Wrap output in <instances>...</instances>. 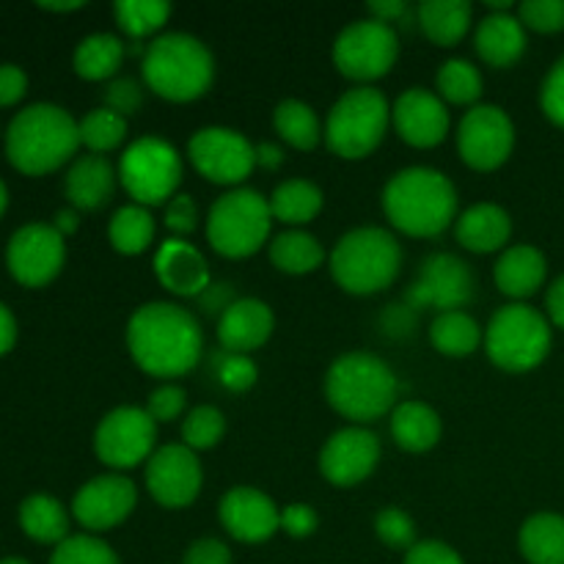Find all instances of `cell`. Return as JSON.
I'll list each match as a JSON object with an SVG mask.
<instances>
[{"mask_svg":"<svg viewBox=\"0 0 564 564\" xmlns=\"http://www.w3.org/2000/svg\"><path fill=\"white\" fill-rule=\"evenodd\" d=\"M235 301L237 297H235V292H231L229 284H209V290L202 295L204 312H209V314H215V312L224 314Z\"/></svg>","mask_w":564,"mask_h":564,"instance_id":"54","label":"cell"},{"mask_svg":"<svg viewBox=\"0 0 564 564\" xmlns=\"http://www.w3.org/2000/svg\"><path fill=\"white\" fill-rule=\"evenodd\" d=\"M438 94L452 105H474L482 97V75L477 66L466 58L446 61L438 69Z\"/></svg>","mask_w":564,"mask_h":564,"instance_id":"38","label":"cell"},{"mask_svg":"<svg viewBox=\"0 0 564 564\" xmlns=\"http://www.w3.org/2000/svg\"><path fill=\"white\" fill-rule=\"evenodd\" d=\"M53 226H55V231H58V235L64 237V240L69 235H75L77 226H80V218H77V209L75 207H72V209H61V213L55 215Z\"/></svg>","mask_w":564,"mask_h":564,"instance_id":"59","label":"cell"},{"mask_svg":"<svg viewBox=\"0 0 564 564\" xmlns=\"http://www.w3.org/2000/svg\"><path fill=\"white\" fill-rule=\"evenodd\" d=\"M545 308H549V319L556 328L564 330V275L551 284L549 297H545Z\"/></svg>","mask_w":564,"mask_h":564,"instance_id":"55","label":"cell"},{"mask_svg":"<svg viewBox=\"0 0 564 564\" xmlns=\"http://www.w3.org/2000/svg\"><path fill=\"white\" fill-rule=\"evenodd\" d=\"M474 47L488 66L507 69L527 53V28L510 11H494L477 25Z\"/></svg>","mask_w":564,"mask_h":564,"instance_id":"24","label":"cell"},{"mask_svg":"<svg viewBox=\"0 0 564 564\" xmlns=\"http://www.w3.org/2000/svg\"><path fill=\"white\" fill-rule=\"evenodd\" d=\"M154 275L169 292L196 297L209 290V264L196 246L185 240H165L154 253Z\"/></svg>","mask_w":564,"mask_h":564,"instance_id":"22","label":"cell"},{"mask_svg":"<svg viewBox=\"0 0 564 564\" xmlns=\"http://www.w3.org/2000/svg\"><path fill=\"white\" fill-rule=\"evenodd\" d=\"M191 163L215 185H240L257 169V147L229 127H204L187 143Z\"/></svg>","mask_w":564,"mask_h":564,"instance_id":"13","label":"cell"},{"mask_svg":"<svg viewBox=\"0 0 564 564\" xmlns=\"http://www.w3.org/2000/svg\"><path fill=\"white\" fill-rule=\"evenodd\" d=\"M138 490L121 474H105V477H94L83 485L72 501V512H75L77 523L91 532H108V529L119 527L130 518L135 510Z\"/></svg>","mask_w":564,"mask_h":564,"instance_id":"19","label":"cell"},{"mask_svg":"<svg viewBox=\"0 0 564 564\" xmlns=\"http://www.w3.org/2000/svg\"><path fill=\"white\" fill-rule=\"evenodd\" d=\"M394 127L411 147L433 149L449 132V110L438 94L427 88H408L394 102Z\"/></svg>","mask_w":564,"mask_h":564,"instance_id":"21","label":"cell"},{"mask_svg":"<svg viewBox=\"0 0 564 564\" xmlns=\"http://www.w3.org/2000/svg\"><path fill=\"white\" fill-rule=\"evenodd\" d=\"M545 273H549V262L543 251L534 246L507 248L494 268L496 286L516 301L532 297L545 284Z\"/></svg>","mask_w":564,"mask_h":564,"instance_id":"26","label":"cell"},{"mask_svg":"<svg viewBox=\"0 0 564 564\" xmlns=\"http://www.w3.org/2000/svg\"><path fill=\"white\" fill-rule=\"evenodd\" d=\"M389 99L378 88H350L330 108L325 124V141L334 154L345 160H361L372 154L389 130Z\"/></svg>","mask_w":564,"mask_h":564,"instance_id":"9","label":"cell"},{"mask_svg":"<svg viewBox=\"0 0 564 564\" xmlns=\"http://www.w3.org/2000/svg\"><path fill=\"white\" fill-rule=\"evenodd\" d=\"M202 463L185 444L160 446L147 460V490L165 510H182L202 494Z\"/></svg>","mask_w":564,"mask_h":564,"instance_id":"16","label":"cell"},{"mask_svg":"<svg viewBox=\"0 0 564 564\" xmlns=\"http://www.w3.org/2000/svg\"><path fill=\"white\" fill-rule=\"evenodd\" d=\"M226 433V419L218 408L213 405H198L182 422V441H185L187 449L204 452L213 449Z\"/></svg>","mask_w":564,"mask_h":564,"instance_id":"41","label":"cell"},{"mask_svg":"<svg viewBox=\"0 0 564 564\" xmlns=\"http://www.w3.org/2000/svg\"><path fill=\"white\" fill-rule=\"evenodd\" d=\"M391 435L400 449L422 455L441 441V416L424 402H400L391 413Z\"/></svg>","mask_w":564,"mask_h":564,"instance_id":"28","label":"cell"},{"mask_svg":"<svg viewBox=\"0 0 564 564\" xmlns=\"http://www.w3.org/2000/svg\"><path fill=\"white\" fill-rule=\"evenodd\" d=\"M540 105L543 113L564 130V55L554 64V69L545 75L543 91H540Z\"/></svg>","mask_w":564,"mask_h":564,"instance_id":"48","label":"cell"},{"mask_svg":"<svg viewBox=\"0 0 564 564\" xmlns=\"http://www.w3.org/2000/svg\"><path fill=\"white\" fill-rule=\"evenodd\" d=\"M518 20L538 33H560L564 31V0H527L518 6Z\"/></svg>","mask_w":564,"mask_h":564,"instance_id":"44","label":"cell"},{"mask_svg":"<svg viewBox=\"0 0 564 564\" xmlns=\"http://www.w3.org/2000/svg\"><path fill=\"white\" fill-rule=\"evenodd\" d=\"M0 564H31V562L20 560V556H9V560H0Z\"/></svg>","mask_w":564,"mask_h":564,"instance_id":"62","label":"cell"},{"mask_svg":"<svg viewBox=\"0 0 564 564\" xmlns=\"http://www.w3.org/2000/svg\"><path fill=\"white\" fill-rule=\"evenodd\" d=\"M400 55L394 28L380 20H358L347 25L334 42V64L345 77L369 83L383 77Z\"/></svg>","mask_w":564,"mask_h":564,"instance_id":"11","label":"cell"},{"mask_svg":"<svg viewBox=\"0 0 564 564\" xmlns=\"http://www.w3.org/2000/svg\"><path fill=\"white\" fill-rule=\"evenodd\" d=\"M64 187L75 209H99L113 196L116 171L102 154H83L66 174Z\"/></svg>","mask_w":564,"mask_h":564,"instance_id":"27","label":"cell"},{"mask_svg":"<svg viewBox=\"0 0 564 564\" xmlns=\"http://www.w3.org/2000/svg\"><path fill=\"white\" fill-rule=\"evenodd\" d=\"M273 124L275 132L292 149H301V152H312L319 143V138L325 135L314 108L301 102V99H284V102H279V108L273 113Z\"/></svg>","mask_w":564,"mask_h":564,"instance_id":"37","label":"cell"},{"mask_svg":"<svg viewBox=\"0 0 564 564\" xmlns=\"http://www.w3.org/2000/svg\"><path fill=\"white\" fill-rule=\"evenodd\" d=\"M66 259L64 237L53 224H28L11 235L6 264L22 286H44L61 273Z\"/></svg>","mask_w":564,"mask_h":564,"instance_id":"15","label":"cell"},{"mask_svg":"<svg viewBox=\"0 0 564 564\" xmlns=\"http://www.w3.org/2000/svg\"><path fill=\"white\" fill-rule=\"evenodd\" d=\"M257 165H262V169L268 171L281 169V165H284V152H281V147H275V143H259Z\"/></svg>","mask_w":564,"mask_h":564,"instance_id":"58","label":"cell"},{"mask_svg":"<svg viewBox=\"0 0 564 564\" xmlns=\"http://www.w3.org/2000/svg\"><path fill=\"white\" fill-rule=\"evenodd\" d=\"M185 402H187V397L180 386H174V383L160 386V389H154L152 394H149L147 413L158 424H169L185 413Z\"/></svg>","mask_w":564,"mask_h":564,"instance_id":"45","label":"cell"},{"mask_svg":"<svg viewBox=\"0 0 564 564\" xmlns=\"http://www.w3.org/2000/svg\"><path fill=\"white\" fill-rule=\"evenodd\" d=\"M108 240L124 257L143 253L154 240L152 213L141 204H127V207L116 209L108 224Z\"/></svg>","mask_w":564,"mask_h":564,"instance_id":"36","label":"cell"},{"mask_svg":"<svg viewBox=\"0 0 564 564\" xmlns=\"http://www.w3.org/2000/svg\"><path fill=\"white\" fill-rule=\"evenodd\" d=\"M270 262H273L281 273L306 275L314 273V270L325 262V248L319 246L317 237L308 235V231L292 229L270 242Z\"/></svg>","mask_w":564,"mask_h":564,"instance_id":"33","label":"cell"},{"mask_svg":"<svg viewBox=\"0 0 564 564\" xmlns=\"http://www.w3.org/2000/svg\"><path fill=\"white\" fill-rule=\"evenodd\" d=\"M402 248L394 235L378 226L352 229L330 253V273L350 295H375L394 284L400 275Z\"/></svg>","mask_w":564,"mask_h":564,"instance_id":"6","label":"cell"},{"mask_svg":"<svg viewBox=\"0 0 564 564\" xmlns=\"http://www.w3.org/2000/svg\"><path fill=\"white\" fill-rule=\"evenodd\" d=\"M80 147V130L69 110L53 102H36L20 110L6 132V154L17 171L42 176L61 169Z\"/></svg>","mask_w":564,"mask_h":564,"instance_id":"2","label":"cell"},{"mask_svg":"<svg viewBox=\"0 0 564 564\" xmlns=\"http://www.w3.org/2000/svg\"><path fill=\"white\" fill-rule=\"evenodd\" d=\"M397 375L372 352H347L330 364L325 375V397L330 408L358 424L375 422L394 408Z\"/></svg>","mask_w":564,"mask_h":564,"instance_id":"4","label":"cell"},{"mask_svg":"<svg viewBox=\"0 0 564 564\" xmlns=\"http://www.w3.org/2000/svg\"><path fill=\"white\" fill-rule=\"evenodd\" d=\"M119 180L130 198L141 207H158L176 196L182 182V158L169 141L143 135L124 149L119 163Z\"/></svg>","mask_w":564,"mask_h":564,"instance_id":"10","label":"cell"},{"mask_svg":"<svg viewBox=\"0 0 564 564\" xmlns=\"http://www.w3.org/2000/svg\"><path fill=\"white\" fill-rule=\"evenodd\" d=\"M319 527V516L314 512V507L308 505H290L281 510V529H284L290 538H312Z\"/></svg>","mask_w":564,"mask_h":564,"instance_id":"50","label":"cell"},{"mask_svg":"<svg viewBox=\"0 0 564 564\" xmlns=\"http://www.w3.org/2000/svg\"><path fill=\"white\" fill-rule=\"evenodd\" d=\"M143 80L169 102H193L213 86L215 61L202 39L191 33H165L143 53Z\"/></svg>","mask_w":564,"mask_h":564,"instance_id":"5","label":"cell"},{"mask_svg":"<svg viewBox=\"0 0 564 564\" xmlns=\"http://www.w3.org/2000/svg\"><path fill=\"white\" fill-rule=\"evenodd\" d=\"M141 105H143V88L138 86L135 80H130V77H119V80H113L108 88H105V108L124 116V119L127 116L138 113Z\"/></svg>","mask_w":564,"mask_h":564,"instance_id":"47","label":"cell"},{"mask_svg":"<svg viewBox=\"0 0 564 564\" xmlns=\"http://www.w3.org/2000/svg\"><path fill=\"white\" fill-rule=\"evenodd\" d=\"M369 11H372V20H380L389 25V22L400 20L405 14L408 3L405 0H378V3H369Z\"/></svg>","mask_w":564,"mask_h":564,"instance_id":"56","label":"cell"},{"mask_svg":"<svg viewBox=\"0 0 564 564\" xmlns=\"http://www.w3.org/2000/svg\"><path fill=\"white\" fill-rule=\"evenodd\" d=\"M457 242L474 253H494L507 246L512 235L510 213L499 204H474L457 218Z\"/></svg>","mask_w":564,"mask_h":564,"instance_id":"25","label":"cell"},{"mask_svg":"<svg viewBox=\"0 0 564 564\" xmlns=\"http://www.w3.org/2000/svg\"><path fill=\"white\" fill-rule=\"evenodd\" d=\"M113 14L121 31L141 39L160 31L169 22L171 6L163 3V0H119L113 6Z\"/></svg>","mask_w":564,"mask_h":564,"instance_id":"39","label":"cell"},{"mask_svg":"<svg viewBox=\"0 0 564 564\" xmlns=\"http://www.w3.org/2000/svg\"><path fill=\"white\" fill-rule=\"evenodd\" d=\"M380 463L378 435L364 427H345L325 441L319 452V471L336 488L364 482Z\"/></svg>","mask_w":564,"mask_h":564,"instance_id":"17","label":"cell"},{"mask_svg":"<svg viewBox=\"0 0 564 564\" xmlns=\"http://www.w3.org/2000/svg\"><path fill=\"white\" fill-rule=\"evenodd\" d=\"M430 341L438 352L449 358H466L482 341L477 319L466 312H444L430 325Z\"/></svg>","mask_w":564,"mask_h":564,"instance_id":"35","label":"cell"},{"mask_svg":"<svg viewBox=\"0 0 564 564\" xmlns=\"http://www.w3.org/2000/svg\"><path fill=\"white\" fill-rule=\"evenodd\" d=\"M196 224L198 209L193 198L185 196V193H176L169 202V207H165V229L174 231L176 237H187L191 231H196Z\"/></svg>","mask_w":564,"mask_h":564,"instance_id":"49","label":"cell"},{"mask_svg":"<svg viewBox=\"0 0 564 564\" xmlns=\"http://www.w3.org/2000/svg\"><path fill=\"white\" fill-rule=\"evenodd\" d=\"M471 11L468 0H424L416 14L430 42L438 47H455L471 28Z\"/></svg>","mask_w":564,"mask_h":564,"instance_id":"29","label":"cell"},{"mask_svg":"<svg viewBox=\"0 0 564 564\" xmlns=\"http://www.w3.org/2000/svg\"><path fill=\"white\" fill-rule=\"evenodd\" d=\"M273 312L268 303L257 301V297H237L218 319V339L226 352H246L257 350L273 334Z\"/></svg>","mask_w":564,"mask_h":564,"instance_id":"23","label":"cell"},{"mask_svg":"<svg viewBox=\"0 0 564 564\" xmlns=\"http://www.w3.org/2000/svg\"><path fill=\"white\" fill-rule=\"evenodd\" d=\"M405 564H466L452 545L441 540H424L405 554Z\"/></svg>","mask_w":564,"mask_h":564,"instance_id":"51","label":"cell"},{"mask_svg":"<svg viewBox=\"0 0 564 564\" xmlns=\"http://www.w3.org/2000/svg\"><path fill=\"white\" fill-rule=\"evenodd\" d=\"M127 347L138 367L160 380L191 372L202 358V328L187 308L176 303H143L127 323Z\"/></svg>","mask_w":564,"mask_h":564,"instance_id":"1","label":"cell"},{"mask_svg":"<svg viewBox=\"0 0 564 564\" xmlns=\"http://www.w3.org/2000/svg\"><path fill=\"white\" fill-rule=\"evenodd\" d=\"M50 564H119V556L102 540L91 538V534H75L55 545Z\"/></svg>","mask_w":564,"mask_h":564,"instance_id":"42","label":"cell"},{"mask_svg":"<svg viewBox=\"0 0 564 564\" xmlns=\"http://www.w3.org/2000/svg\"><path fill=\"white\" fill-rule=\"evenodd\" d=\"M386 218L408 237H435L457 218L452 180L427 165H413L389 180L383 191Z\"/></svg>","mask_w":564,"mask_h":564,"instance_id":"3","label":"cell"},{"mask_svg":"<svg viewBox=\"0 0 564 564\" xmlns=\"http://www.w3.org/2000/svg\"><path fill=\"white\" fill-rule=\"evenodd\" d=\"M28 91V75L17 64H0V108L17 105Z\"/></svg>","mask_w":564,"mask_h":564,"instance_id":"53","label":"cell"},{"mask_svg":"<svg viewBox=\"0 0 564 564\" xmlns=\"http://www.w3.org/2000/svg\"><path fill=\"white\" fill-rule=\"evenodd\" d=\"M182 564H231V551L229 545L220 543V540L204 538L196 540V543L185 551Z\"/></svg>","mask_w":564,"mask_h":564,"instance_id":"52","label":"cell"},{"mask_svg":"<svg viewBox=\"0 0 564 564\" xmlns=\"http://www.w3.org/2000/svg\"><path fill=\"white\" fill-rule=\"evenodd\" d=\"M20 527L36 543L61 545L69 538V516L64 505L47 494L28 496L20 505Z\"/></svg>","mask_w":564,"mask_h":564,"instance_id":"31","label":"cell"},{"mask_svg":"<svg viewBox=\"0 0 564 564\" xmlns=\"http://www.w3.org/2000/svg\"><path fill=\"white\" fill-rule=\"evenodd\" d=\"M124 61V44L113 33H91L75 50V72L83 80H108Z\"/></svg>","mask_w":564,"mask_h":564,"instance_id":"34","label":"cell"},{"mask_svg":"<svg viewBox=\"0 0 564 564\" xmlns=\"http://www.w3.org/2000/svg\"><path fill=\"white\" fill-rule=\"evenodd\" d=\"M6 207H9V191H6L3 180H0V215L6 213Z\"/></svg>","mask_w":564,"mask_h":564,"instance_id":"61","label":"cell"},{"mask_svg":"<svg viewBox=\"0 0 564 564\" xmlns=\"http://www.w3.org/2000/svg\"><path fill=\"white\" fill-rule=\"evenodd\" d=\"M220 523L240 543H264L281 529V510L257 488H231L218 507Z\"/></svg>","mask_w":564,"mask_h":564,"instance_id":"20","label":"cell"},{"mask_svg":"<svg viewBox=\"0 0 564 564\" xmlns=\"http://www.w3.org/2000/svg\"><path fill=\"white\" fill-rule=\"evenodd\" d=\"M518 549L529 564H564V518L538 512L518 534Z\"/></svg>","mask_w":564,"mask_h":564,"instance_id":"30","label":"cell"},{"mask_svg":"<svg viewBox=\"0 0 564 564\" xmlns=\"http://www.w3.org/2000/svg\"><path fill=\"white\" fill-rule=\"evenodd\" d=\"M273 215L262 193L235 187L213 204L207 215V240L220 257L246 259L268 242Z\"/></svg>","mask_w":564,"mask_h":564,"instance_id":"8","label":"cell"},{"mask_svg":"<svg viewBox=\"0 0 564 564\" xmlns=\"http://www.w3.org/2000/svg\"><path fill=\"white\" fill-rule=\"evenodd\" d=\"M39 9H44V11H77V9H83V0H69V3H47V0H42V3H39Z\"/></svg>","mask_w":564,"mask_h":564,"instance_id":"60","label":"cell"},{"mask_svg":"<svg viewBox=\"0 0 564 564\" xmlns=\"http://www.w3.org/2000/svg\"><path fill=\"white\" fill-rule=\"evenodd\" d=\"M375 532L383 540L389 549H405L411 551L416 545V523L400 507H386L375 518Z\"/></svg>","mask_w":564,"mask_h":564,"instance_id":"43","label":"cell"},{"mask_svg":"<svg viewBox=\"0 0 564 564\" xmlns=\"http://www.w3.org/2000/svg\"><path fill=\"white\" fill-rule=\"evenodd\" d=\"M218 378L229 391H248L253 383H257L259 372H257V364H253L248 356L226 352L218 364Z\"/></svg>","mask_w":564,"mask_h":564,"instance_id":"46","label":"cell"},{"mask_svg":"<svg viewBox=\"0 0 564 564\" xmlns=\"http://www.w3.org/2000/svg\"><path fill=\"white\" fill-rule=\"evenodd\" d=\"M17 341V319L14 314H11V308L6 306V303H0V356H6V352L14 347Z\"/></svg>","mask_w":564,"mask_h":564,"instance_id":"57","label":"cell"},{"mask_svg":"<svg viewBox=\"0 0 564 564\" xmlns=\"http://www.w3.org/2000/svg\"><path fill=\"white\" fill-rule=\"evenodd\" d=\"M516 124L499 105H474L457 127V152L474 171H496L510 160Z\"/></svg>","mask_w":564,"mask_h":564,"instance_id":"14","label":"cell"},{"mask_svg":"<svg viewBox=\"0 0 564 564\" xmlns=\"http://www.w3.org/2000/svg\"><path fill=\"white\" fill-rule=\"evenodd\" d=\"M158 422L147 408L124 405L110 411L94 433V452L110 468H135L154 455Z\"/></svg>","mask_w":564,"mask_h":564,"instance_id":"12","label":"cell"},{"mask_svg":"<svg viewBox=\"0 0 564 564\" xmlns=\"http://www.w3.org/2000/svg\"><path fill=\"white\" fill-rule=\"evenodd\" d=\"M268 204L273 220H281L286 226H303L317 218L323 209V191L308 180H290L275 187Z\"/></svg>","mask_w":564,"mask_h":564,"instance_id":"32","label":"cell"},{"mask_svg":"<svg viewBox=\"0 0 564 564\" xmlns=\"http://www.w3.org/2000/svg\"><path fill=\"white\" fill-rule=\"evenodd\" d=\"M488 358L505 372H529L551 352V323L527 303L499 308L485 330Z\"/></svg>","mask_w":564,"mask_h":564,"instance_id":"7","label":"cell"},{"mask_svg":"<svg viewBox=\"0 0 564 564\" xmlns=\"http://www.w3.org/2000/svg\"><path fill=\"white\" fill-rule=\"evenodd\" d=\"M77 130H80V143H86L94 154L113 152L124 141L127 119L108 108H97L77 121Z\"/></svg>","mask_w":564,"mask_h":564,"instance_id":"40","label":"cell"},{"mask_svg":"<svg viewBox=\"0 0 564 564\" xmlns=\"http://www.w3.org/2000/svg\"><path fill=\"white\" fill-rule=\"evenodd\" d=\"M474 292V275L463 259L452 253H433L424 259L419 281L408 292V301L416 306H433L444 312H463Z\"/></svg>","mask_w":564,"mask_h":564,"instance_id":"18","label":"cell"}]
</instances>
